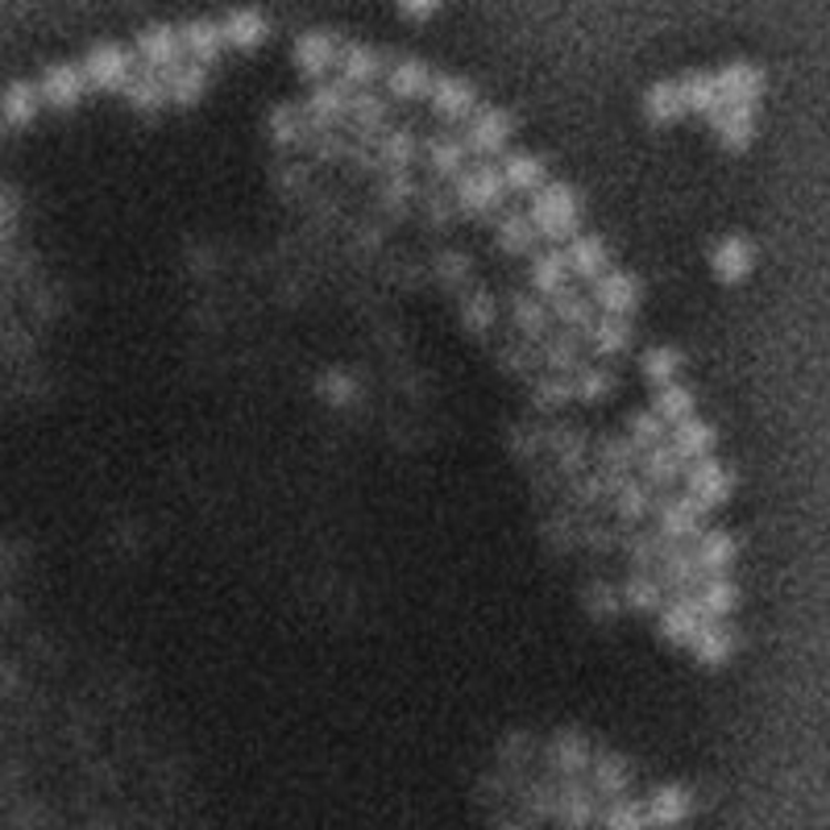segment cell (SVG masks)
Listing matches in <instances>:
<instances>
[{"label":"cell","instance_id":"cell-5","mask_svg":"<svg viewBox=\"0 0 830 830\" xmlns=\"http://www.w3.org/2000/svg\"><path fill=\"white\" fill-rule=\"evenodd\" d=\"M341 51H345V42H341L337 30H304V34L295 38L291 58L295 67H299V75H308V79L320 84L341 63Z\"/></svg>","mask_w":830,"mask_h":830},{"label":"cell","instance_id":"cell-34","mask_svg":"<svg viewBox=\"0 0 830 830\" xmlns=\"http://www.w3.org/2000/svg\"><path fill=\"white\" fill-rule=\"evenodd\" d=\"M693 556H698V565H702L706 577H719V573H726L735 565L739 540L731 536V532H723V528H710V532H702V536L693 540Z\"/></svg>","mask_w":830,"mask_h":830},{"label":"cell","instance_id":"cell-44","mask_svg":"<svg viewBox=\"0 0 830 830\" xmlns=\"http://www.w3.org/2000/svg\"><path fill=\"white\" fill-rule=\"evenodd\" d=\"M162 79H167V96H171V104H179V108H195V104L204 100L208 67H200V63H179V67L162 71Z\"/></svg>","mask_w":830,"mask_h":830},{"label":"cell","instance_id":"cell-18","mask_svg":"<svg viewBox=\"0 0 830 830\" xmlns=\"http://www.w3.org/2000/svg\"><path fill=\"white\" fill-rule=\"evenodd\" d=\"M598 813H603L598 810V794L586 789L577 777L556 785V818H561V827L565 830H586Z\"/></svg>","mask_w":830,"mask_h":830},{"label":"cell","instance_id":"cell-51","mask_svg":"<svg viewBox=\"0 0 830 830\" xmlns=\"http://www.w3.org/2000/svg\"><path fill=\"white\" fill-rule=\"evenodd\" d=\"M698 603H702V610H706L710 619H726V615L739 606V586H735L726 573L706 577V582H702V589H698Z\"/></svg>","mask_w":830,"mask_h":830},{"label":"cell","instance_id":"cell-45","mask_svg":"<svg viewBox=\"0 0 830 830\" xmlns=\"http://www.w3.org/2000/svg\"><path fill=\"white\" fill-rule=\"evenodd\" d=\"M266 129H270V141L278 150H295L308 141V117H304V104H275L270 117H266Z\"/></svg>","mask_w":830,"mask_h":830},{"label":"cell","instance_id":"cell-24","mask_svg":"<svg viewBox=\"0 0 830 830\" xmlns=\"http://www.w3.org/2000/svg\"><path fill=\"white\" fill-rule=\"evenodd\" d=\"M433 79H436V71L428 67L424 58H395V63L386 67V92H391V100H419V96L433 92Z\"/></svg>","mask_w":830,"mask_h":830},{"label":"cell","instance_id":"cell-62","mask_svg":"<svg viewBox=\"0 0 830 830\" xmlns=\"http://www.w3.org/2000/svg\"><path fill=\"white\" fill-rule=\"evenodd\" d=\"M395 4H398V13H403V18L428 21V18H436V13H440V4H445V0H395Z\"/></svg>","mask_w":830,"mask_h":830},{"label":"cell","instance_id":"cell-53","mask_svg":"<svg viewBox=\"0 0 830 830\" xmlns=\"http://www.w3.org/2000/svg\"><path fill=\"white\" fill-rule=\"evenodd\" d=\"M681 365H685V358H681V349H673V345H657V349H648L643 353V362H640V370H643V379L652 382V386H669V382L681 374Z\"/></svg>","mask_w":830,"mask_h":830},{"label":"cell","instance_id":"cell-49","mask_svg":"<svg viewBox=\"0 0 830 830\" xmlns=\"http://www.w3.org/2000/svg\"><path fill=\"white\" fill-rule=\"evenodd\" d=\"M622 606H631V610H640V615H660V606H664V586L657 582V573H631L627 582H622Z\"/></svg>","mask_w":830,"mask_h":830},{"label":"cell","instance_id":"cell-35","mask_svg":"<svg viewBox=\"0 0 830 830\" xmlns=\"http://www.w3.org/2000/svg\"><path fill=\"white\" fill-rule=\"evenodd\" d=\"M540 353H544V365L553 374H573L577 365L586 362V337L573 329H556L540 341Z\"/></svg>","mask_w":830,"mask_h":830},{"label":"cell","instance_id":"cell-15","mask_svg":"<svg viewBox=\"0 0 830 830\" xmlns=\"http://www.w3.org/2000/svg\"><path fill=\"white\" fill-rule=\"evenodd\" d=\"M84 92H87L84 67H75V63H51V67L42 71V79H38L42 104H51L58 113L75 108V104L84 100Z\"/></svg>","mask_w":830,"mask_h":830},{"label":"cell","instance_id":"cell-31","mask_svg":"<svg viewBox=\"0 0 830 830\" xmlns=\"http://www.w3.org/2000/svg\"><path fill=\"white\" fill-rule=\"evenodd\" d=\"M610 507H615V515L622 519V528H636V523H643V519L652 515L657 490L643 482V478H622V482L615 486V494H610Z\"/></svg>","mask_w":830,"mask_h":830},{"label":"cell","instance_id":"cell-23","mask_svg":"<svg viewBox=\"0 0 830 830\" xmlns=\"http://www.w3.org/2000/svg\"><path fill=\"white\" fill-rule=\"evenodd\" d=\"M735 648H739V636H735V627L723 619H710L698 636L690 640V652L698 664H706V669H719V664H726V660L735 657Z\"/></svg>","mask_w":830,"mask_h":830},{"label":"cell","instance_id":"cell-16","mask_svg":"<svg viewBox=\"0 0 830 830\" xmlns=\"http://www.w3.org/2000/svg\"><path fill=\"white\" fill-rule=\"evenodd\" d=\"M752 266H756V249H752V242L739 237V233L719 237V242L710 245V270L723 278L726 287L744 283V278L752 275Z\"/></svg>","mask_w":830,"mask_h":830},{"label":"cell","instance_id":"cell-60","mask_svg":"<svg viewBox=\"0 0 830 830\" xmlns=\"http://www.w3.org/2000/svg\"><path fill=\"white\" fill-rule=\"evenodd\" d=\"M419 200L428 204V216H433L436 225H445L453 216V191L445 188H428V191H419Z\"/></svg>","mask_w":830,"mask_h":830},{"label":"cell","instance_id":"cell-20","mask_svg":"<svg viewBox=\"0 0 830 830\" xmlns=\"http://www.w3.org/2000/svg\"><path fill=\"white\" fill-rule=\"evenodd\" d=\"M565 262H570L573 278L594 283V278H603L606 270H610V245H606L598 233H577V237H570V245H565Z\"/></svg>","mask_w":830,"mask_h":830},{"label":"cell","instance_id":"cell-26","mask_svg":"<svg viewBox=\"0 0 830 830\" xmlns=\"http://www.w3.org/2000/svg\"><path fill=\"white\" fill-rule=\"evenodd\" d=\"M693 810V797L685 785H660L657 794L643 801V813H648V827L657 830H673L677 822H685Z\"/></svg>","mask_w":830,"mask_h":830},{"label":"cell","instance_id":"cell-27","mask_svg":"<svg viewBox=\"0 0 830 830\" xmlns=\"http://www.w3.org/2000/svg\"><path fill=\"white\" fill-rule=\"evenodd\" d=\"M221 34H225V46L249 54L270 38V21H266V13H258V9H233V13H225V21H221Z\"/></svg>","mask_w":830,"mask_h":830},{"label":"cell","instance_id":"cell-12","mask_svg":"<svg viewBox=\"0 0 830 830\" xmlns=\"http://www.w3.org/2000/svg\"><path fill=\"white\" fill-rule=\"evenodd\" d=\"M594 308L610 311V316H631L643 299V283L631 270H606L603 278H594Z\"/></svg>","mask_w":830,"mask_h":830},{"label":"cell","instance_id":"cell-29","mask_svg":"<svg viewBox=\"0 0 830 830\" xmlns=\"http://www.w3.org/2000/svg\"><path fill=\"white\" fill-rule=\"evenodd\" d=\"M685 113H690V108H685V96H681V84H677V79H657V84L643 92V117H648V125L669 129V125H677Z\"/></svg>","mask_w":830,"mask_h":830},{"label":"cell","instance_id":"cell-17","mask_svg":"<svg viewBox=\"0 0 830 830\" xmlns=\"http://www.w3.org/2000/svg\"><path fill=\"white\" fill-rule=\"evenodd\" d=\"M631 337H636L631 316H610V311H603V316H594V324H589V332H586V353L603 358V362L622 358V353L631 349Z\"/></svg>","mask_w":830,"mask_h":830},{"label":"cell","instance_id":"cell-19","mask_svg":"<svg viewBox=\"0 0 830 830\" xmlns=\"http://www.w3.org/2000/svg\"><path fill=\"white\" fill-rule=\"evenodd\" d=\"M179 38H183V54H188V63H200V67H212V63L225 54L221 21H212V18L183 21V25H179Z\"/></svg>","mask_w":830,"mask_h":830},{"label":"cell","instance_id":"cell-9","mask_svg":"<svg viewBox=\"0 0 830 830\" xmlns=\"http://www.w3.org/2000/svg\"><path fill=\"white\" fill-rule=\"evenodd\" d=\"M428 104H433V113L440 117V121H469L482 104H478V87L469 84L466 75H436L433 79V92H428Z\"/></svg>","mask_w":830,"mask_h":830},{"label":"cell","instance_id":"cell-14","mask_svg":"<svg viewBox=\"0 0 830 830\" xmlns=\"http://www.w3.org/2000/svg\"><path fill=\"white\" fill-rule=\"evenodd\" d=\"M710 622V615L702 610L698 594H685V598H673V603L660 606V636L677 648H690V640Z\"/></svg>","mask_w":830,"mask_h":830},{"label":"cell","instance_id":"cell-48","mask_svg":"<svg viewBox=\"0 0 830 830\" xmlns=\"http://www.w3.org/2000/svg\"><path fill=\"white\" fill-rule=\"evenodd\" d=\"M681 84V96H685V108L690 113H698V117H714L719 108H723V96H719V79H714V71H690L685 79H677Z\"/></svg>","mask_w":830,"mask_h":830},{"label":"cell","instance_id":"cell-52","mask_svg":"<svg viewBox=\"0 0 830 830\" xmlns=\"http://www.w3.org/2000/svg\"><path fill=\"white\" fill-rule=\"evenodd\" d=\"M615 382L619 379H615L606 365H577V370H573V398H582V403H603V398H610Z\"/></svg>","mask_w":830,"mask_h":830},{"label":"cell","instance_id":"cell-3","mask_svg":"<svg viewBox=\"0 0 830 830\" xmlns=\"http://www.w3.org/2000/svg\"><path fill=\"white\" fill-rule=\"evenodd\" d=\"M353 92L345 79H320L311 87V96L304 100V117H308V134H329V129H345L349 121V104Z\"/></svg>","mask_w":830,"mask_h":830},{"label":"cell","instance_id":"cell-32","mask_svg":"<svg viewBox=\"0 0 830 830\" xmlns=\"http://www.w3.org/2000/svg\"><path fill=\"white\" fill-rule=\"evenodd\" d=\"M382 171H412V162L419 158V138H415L412 125H391L374 146Z\"/></svg>","mask_w":830,"mask_h":830},{"label":"cell","instance_id":"cell-61","mask_svg":"<svg viewBox=\"0 0 830 830\" xmlns=\"http://www.w3.org/2000/svg\"><path fill=\"white\" fill-rule=\"evenodd\" d=\"M320 395L329 398V403H349V398H353V382H349V374L332 370V374H324V382H320Z\"/></svg>","mask_w":830,"mask_h":830},{"label":"cell","instance_id":"cell-36","mask_svg":"<svg viewBox=\"0 0 830 830\" xmlns=\"http://www.w3.org/2000/svg\"><path fill=\"white\" fill-rule=\"evenodd\" d=\"M511 324H515L519 337L544 341V337L553 332V311H549V304H544L540 295L511 291Z\"/></svg>","mask_w":830,"mask_h":830},{"label":"cell","instance_id":"cell-43","mask_svg":"<svg viewBox=\"0 0 830 830\" xmlns=\"http://www.w3.org/2000/svg\"><path fill=\"white\" fill-rule=\"evenodd\" d=\"M494 237H499V249L502 254H511V258H528L532 249H536V225H532V216L528 212H502L499 216V228H494Z\"/></svg>","mask_w":830,"mask_h":830},{"label":"cell","instance_id":"cell-21","mask_svg":"<svg viewBox=\"0 0 830 830\" xmlns=\"http://www.w3.org/2000/svg\"><path fill=\"white\" fill-rule=\"evenodd\" d=\"M710 125H714V134H719V141H723L726 150L739 155L756 138V104H723L710 117Z\"/></svg>","mask_w":830,"mask_h":830},{"label":"cell","instance_id":"cell-59","mask_svg":"<svg viewBox=\"0 0 830 830\" xmlns=\"http://www.w3.org/2000/svg\"><path fill=\"white\" fill-rule=\"evenodd\" d=\"M619 606H622L619 586H610V582H589V589H586V610H589V615L610 619V615H619Z\"/></svg>","mask_w":830,"mask_h":830},{"label":"cell","instance_id":"cell-56","mask_svg":"<svg viewBox=\"0 0 830 830\" xmlns=\"http://www.w3.org/2000/svg\"><path fill=\"white\" fill-rule=\"evenodd\" d=\"M622 544H627V561H631L636 570L652 573L660 565V553H664V544H669V540L660 536V532H631Z\"/></svg>","mask_w":830,"mask_h":830},{"label":"cell","instance_id":"cell-8","mask_svg":"<svg viewBox=\"0 0 830 830\" xmlns=\"http://www.w3.org/2000/svg\"><path fill=\"white\" fill-rule=\"evenodd\" d=\"M685 494H690L702 511H714V507H723V502L735 494V473H731L723 461L702 457V461H693V466L685 469Z\"/></svg>","mask_w":830,"mask_h":830},{"label":"cell","instance_id":"cell-37","mask_svg":"<svg viewBox=\"0 0 830 830\" xmlns=\"http://www.w3.org/2000/svg\"><path fill=\"white\" fill-rule=\"evenodd\" d=\"M553 752H549V760H553V768L561 773V777H582L589 768V760H594V752H589V739L582 735V731H556L553 735Z\"/></svg>","mask_w":830,"mask_h":830},{"label":"cell","instance_id":"cell-28","mask_svg":"<svg viewBox=\"0 0 830 830\" xmlns=\"http://www.w3.org/2000/svg\"><path fill=\"white\" fill-rule=\"evenodd\" d=\"M631 780H636V773H631V760L627 756H619V752H603V756H594L589 760V789L598 797H622L627 789H631Z\"/></svg>","mask_w":830,"mask_h":830},{"label":"cell","instance_id":"cell-11","mask_svg":"<svg viewBox=\"0 0 830 830\" xmlns=\"http://www.w3.org/2000/svg\"><path fill=\"white\" fill-rule=\"evenodd\" d=\"M134 54H138L141 63H146V71H171L183 63V38H179V30L174 25H167V21H155V25H146L138 34V42H134Z\"/></svg>","mask_w":830,"mask_h":830},{"label":"cell","instance_id":"cell-40","mask_svg":"<svg viewBox=\"0 0 830 830\" xmlns=\"http://www.w3.org/2000/svg\"><path fill=\"white\" fill-rule=\"evenodd\" d=\"M669 445H673L677 457H681L685 466H693V461H702V457H710V453H714L719 433H714V424H706V419L690 415L685 424H677V428H673V440H669Z\"/></svg>","mask_w":830,"mask_h":830},{"label":"cell","instance_id":"cell-6","mask_svg":"<svg viewBox=\"0 0 830 830\" xmlns=\"http://www.w3.org/2000/svg\"><path fill=\"white\" fill-rule=\"evenodd\" d=\"M657 532L664 540H677V544H690V540L702 536V523H706V511L690 499V494H657Z\"/></svg>","mask_w":830,"mask_h":830},{"label":"cell","instance_id":"cell-46","mask_svg":"<svg viewBox=\"0 0 830 830\" xmlns=\"http://www.w3.org/2000/svg\"><path fill=\"white\" fill-rule=\"evenodd\" d=\"M424 158H428V167H433L436 179H457V174L466 171V141L453 138V134H436V138L424 141Z\"/></svg>","mask_w":830,"mask_h":830},{"label":"cell","instance_id":"cell-25","mask_svg":"<svg viewBox=\"0 0 830 830\" xmlns=\"http://www.w3.org/2000/svg\"><path fill=\"white\" fill-rule=\"evenodd\" d=\"M337 67H341V79L349 87H370L374 79L386 75V54L379 46H370V42H345Z\"/></svg>","mask_w":830,"mask_h":830},{"label":"cell","instance_id":"cell-50","mask_svg":"<svg viewBox=\"0 0 830 830\" xmlns=\"http://www.w3.org/2000/svg\"><path fill=\"white\" fill-rule=\"evenodd\" d=\"M693 407H698V398H693L690 386H681V382H669V386H657V403H652V412L669 424V428H677V424H685L693 415Z\"/></svg>","mask_w":830,"mask_h":830},{"label":"cell","instance_id":"cell-58","mask_svg":"<svg viewBox=\"0 0 830 830\" xmlns=\"http://www.w3.org/2000/svg\"><path fill=\"white\" fill-rule=\"evenodd\" d=\"M461 324H466L469 332L490 329V324H494V295H486L482 287H473V291L461 299Z\"/></svg>","mask_w":830,"mask_h":830},{"label":"cell","instance_id":"cell-57","mask_svg":"<svg viewBox=\"0 0 830 830\" xmlns=\"http://www.w3.org/2000/svg\"><path fill=\"white\" fill-rule=\"evenodd\" d=\"M664 428H669V424H664L657 412H631V415H627V440H631L640 453L664 445Z\"/></svg>","mask_w":830,"mask_h":830},{"label":"cell","instance_id":"cell-54","mask_svg":"<svg viewBox=\"0 0 830 830\" xmlns=\"http://www.w3.org/2000/svg\"><path fill=\"white\" fill-rule=\"evenodd\" d=\"M603 818V830H648V813H643V801H631V797H610L606 810L598 813Z\"/></svg>","mask_w":830,"mask_h":830},{"label":"cell","instance_id":"cell-4","mask_svg":"<svg viewBox=\"0 0 830 830\" xmlns=\"http://www.w3.org/2000/svg\"><path fill=\"white\" fill-rule=\"evenodd\" d=\"M134 58H138V54L129 51V46H121V42H100V46H92L84 58L87 87H96V92H125L129 75H134Z\"/></svg>","mask_w":830,"mask_h":830},{"label":"cell","instance_id":"cell-7","mask_svg":"<svg viewBox=\"0 0 830 830\" xmlns=\"http://www.w3.org/2000/svg\"><path fill=\"white\" fill-rule=\"evenodd\" d=\"M511 134H515V117L507 113V108H478L473 117H469V129H466V150L478 158H494L507 150V141H511Z\"/></svg>","mask_w":830,"mask_h":830},{"label":"cell","instance_id":"cell-30","mask_svg":"<svg viewBox=\"0 0 830 830\" xmlns=\"http://www.w3.org/2000/svg\"><path fill=\"white\" fill-rule=\"evenodd\" d=\"M636 469H640V478L652 486L657 494L673 490V486L685 478V461L677 457V449L669 445V440H664V445H657V449L640 453V466H636Z\"/></svg>","mask_w":830,"mask_h":830},{"label":"cell","instance_id":"cell-1","mask_svg":"<svg viewBox=\"0 0 830 830\" xmlns=\"http://www.w3.org/2000/svg\"><path fill=\"white\" fill-rule=\"evenodd\" d=\"M528 216H532L540 237H549V242H570L582 233V204H577V191L570 183H544L532 195Z\"/></svg>","mask_w":830,"mask_h":830},{"label":"cell","instance_id":"cell-22","mask_svg":"<svg viewBox=\"0 0 830 830\" xmlns=\"http://www.w3.org/2000/svg\"><path fill=\"white\" fill-rule=\"evenodd\" d=\"M714 79H719L723 104H756L764 96V71L756 63H744V58H735L723 71H714Z\"/></svg>","mask_w":830,"mask_h":830},{"label":"cell","instance_id":"cell-41","mask_svg":"<svg viewBox=\"0 0 830 830\" xmlns=\"http://www.w3.org/2000/svg\"><path fill=\"white\" fill-rule=\"evenodd\" d=\"M38 108H42V96H38V84H30V79H13V84L0 92V117L13 125V129L34 125Z\"/></svg>","mask_w":830,"mask_h":830},{"label":"cell","instance_id":"cell-38","mask_svg":"<svg viewBox=\"0 0 830 830\" xmlns=\"http://www.w3.org/2000/svg\"><path fill=\"white\" fill-rule=\"evenodd\" d=\"M121 96L129 100L134 113H146V117H158V113L171 104V96H167V79H162L158 71H134Z\"/></svg>","mask_w":830,"mask_h":830},{"label":"cell","instance_id":"cell-2","mask_svg":"<svg viewBox=\"0 0 830 830\" xmlns=\"http://www.w3.org/2000/svg\"><path fill=\"white\" fill-rule=\"evenodd\" d=\"M453 200H457V208L469 212V216H490V212H499L502 200H507L502 171L499 167H490V162L461 171L457 179H453Z\"/></svg>","mask_w":830,"mask_h":830},{"label":"cell","instance_id":"cell-39","mask_svg":"<svg viewBox=\"0 0 830 830\" xmlns=\"http://www.w3.org/2000/svg\"><path fill=\"white\" fill-rule=\"evenodd\" d=\"M570 262H565V249H544L536 262H532V295H540L544 304L556 299L561 291H570Z\"/></svg>","mask_w":830,"mask_h":830},{"label":"cell","instance_id":"cell-42","mask_svg":"<svg viewBox=\"0 0 830 830\" xmlns=\"http://www.w3.org/2000/svg\"><path fill=\"white\" fill-rule=\"evenodd\" d=\"M549 311H553V324L556 329H573L586 337L589 324H594V316H598V308H594V299H589L586 291H561L556 299H549Z\"/></svg>","mask_w":830,"mask_h":830},{"label":"cell","instance_id":"cell-47","mask_svg":"<svg viewBox=\"0 0 830 830\" xmlns=\"http://www.w3.org/2000/svg\"><path fill=\"white\" fill-rule=\"evenodd\" d=\"M594 466L603 469L606 478H631V469L640 466V449L627 436H603L594 449Z\"/></svg>","mask_w":830,"mask_h":830},{"label":"cell","instance_id":"cell-63","mask_svg":"<svg viewBox=\"0 0 830 830\" xmlns=\"http://www.w3.org/2000/svg\"><path fill=\"white\" fill-rule=\"evenodd\" d=\"M532 813H536V818L556 813V785H536V794H532Z\"/></svg>","mask_w":830,"mask_h":830},{"label":"cell","instance_id":"cell-13","mask_svg":"<svg viewBox=\"0 0 830 830\" xmlns=\"http://www.w3.org/2000/svg\"><path fill=\"white\" fill-rule=\"evenodd\" d=\"M345 125H353V141L374 146V141L391 129V104H386V96H379L374 87H358V92H353V104H349Z\"/></svg>","mask_w":830,"mask_h":830},{"label":"cell","instance_id":"cell-33","mask_svg":"<svg viewBox=\"0 0 830 830\" xmlns=\"http://www.w3.org/2000/svg\"><path fill=\"white\" fill-rule=\"evenodd\" d=\"M499 171H502L507 191H519V195H536V191L549 183V162L540 155H523V150L502 158Z\"/></svg>","mask_w":830,"mask_h":830},{"label":"cell","instance_id":"cell-55","mask_svg":"<svg viewBox=\"0 0 830 830\" xmlns=\"http://www.w3.org/2000/svg\"><path fill=\"white\" fill-rule=\"evenodd\" d=\"M532 403L540 412H561L565 403H573V374H544L532 382Z\"/></svg>","mask_w":830,"mask_h":830},{"label":"cell","instance_id":"cell-10","mask_svg":"<svg viewBox=\"0 0 830 830\" xmlns=\"http://www.w3.org/2000/svg\"><path fill=\"white\" fill-rule=\"evenodd\" d=\"M657 582L669 589L673 598H685V594H693V589L706 582V573H702V565H698V556H693L690 544H677V540H669V544H664V553H660Z\"/></svg>","mask_w":830,"mask_h":830}]
</instances>
